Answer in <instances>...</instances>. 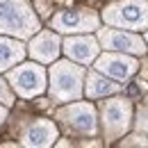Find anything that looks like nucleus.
<instances>
[{
	"mask_svg": "<svg viewBox=\"0 0 148 148\" xmlns=\"http://www.w3.org/2000/svg\"><path fill=\"white\" fill-rule=\"evenodd\" d=\"M41 30L30 0H0V32L16 39H30Z\"/></svg>",
	"mask_w": 148,
	"mask_h": 148,
	"instance_id": "nucleus-1",
	"label": "nucleus"
},
{
	"mask_svg": "<svg viewBox=\"0 0 148 148\" xmlns=\"http://www.w3.org/2000/svg\"><path fill=\"white\" fill-rule=\"evenodd\" d=\"M48 93L55 103H71L80 100L84 93V66L77 62H55L50 66V82Z\"/></svg>",
	"mask_w": 148,
	"mask_h": 148,
	"instance_id": "nucleus-2",
	"label": "nucleus"
},
{
	"mask_svg": "<svg viewBox=\"0 0 148 148\" xmlns=\"http://www.w3.org/2000/svg\"><path fill=\"white\" fill-rule=\"evenodd\" d=\"M103 21L121 30H148V2L116 0L103 9Z\"/></svg>",
	"mask_w": 148,
	"mask_h": 148,
	"instance_id": "nucleus-3",
	"label": "nucleus"
},
{
	"mask_svg": "<svg viewBox=\"0 0 148 148\" xmlns=\"http://www.w3.org/2000/svg\"><path fill=\"white\" fill-rule=\"evenodd\" d=\"M46 69L37 62H25L18 66H12L7 71V82L21 98H37L46 91Z\"/></svg>",
	"mask_w": 148,
	"mask_h": 148,
	"instance_id": "nucleus-4",
	"label": "nucleus"
},
{
	"mask_svg": "<svg viewBox=\"0 0 148 148\" xmlns=\"http://www.w3.org/2000/svg\"><path fill=\"white\" fill-rule=\"evenodd\" d=\"M100 119H103V134L107 141L121 139L130 130L132 123V103L128 98H110L100 105Z\"/></svg>",
	"mask_w": 148,
	"mask_h": 148,
	"instance_id": "nucleus-5",
	"label": "nucleus"
},
{
	"mask_svg": "<svg viewBox=\"0 0 148 148\" xmlns=\"http://www.w3.org/2000/svg\"><path fill=\"white\" fill-rule=\"evenodd\" d=\"M55 119L66 130H71L75 134H89V137H93L98 132V116H96V107L91 103L64 105V107L57 110Z\"/></svg>",
	"mask_w": 148,
	"mask_h": 148,
	"instance_id": "nucleus-6",
	"label": "nucleus"
},
{
	"mask_svg": "<svg viewBox=\"0 0 148 148\" xmlns=\"http://www.w3.org/2000/svg\"><path fill=\"white\" fill-rule=\"evenodd\" d=\"M50 27L59 34H87L100 27V16L93 9H62L53 16Z\"/></svg>",
	"mask_w": 148,
	"mask_h": 148,
	"instance_id": "nucleus-7",
	"label": "nucleus"
},
{
	"mask_svg": "<svg viewBox=\"0 0 148 148\" xmlns=\"http://www.w3.org/2000/svg\"><path fill=\"white\" fill-rule=\"evenodd\" d=\"M98 43L105 48V50H119V53H128V55H144L146 53V41L139 37V34H132V32H123L121 27L114 30V27H98Z\"/></svg>",
	"mask_w": 148,
	"mask_h": 148,
	"instance_id": "nucleus-8",
	"label": "nucleus"
},
{
	"mask_svg": "<svg viewBox=\"0 0 148 148\" xmlns=\"http://www.w3.org/2000/svg\"><path fill=\"white\" fill-rule=\"evenodd\" d=\"M139 62L134 57H130L128 53H119V50H107L100 57H96V71L103 75H107L112 80H130L132 75L137 73Z\"/></svg>",
	"mask_w": 148,
	"mask_h": 148,
	"instance_id": "nucleus-9",
	"label": "nucleus"
},
{
	"mask_svg": "<svg viewBox=\"0 0 148 148\" xmlns=\"http://www.w3.org/2000/svg\"><path fill=\"white\" fill-rule=\"evenodd\" d=\"M57 139V125L48 119H34L32 123H27L23 134H21V144L30 148H48L53 146Z\"/></svg>",
	"mask_w": 148,
	"mask_h": 148,
	"instance_id": "nucleus-10",
	"label": "nucleus"
},
{
	"mask_svg": "<svg viewBox=\"0 0 148 148\" xmlns=\"http://www.w3.org/2000/svg\"><path fill=\"white\" fill-rule=\"evenodd\" d=\"M59 50H62V39L57 37L55 32H48V30L34 34L32 41H30V46H27L30 57L37 59V62H41V64L55 62L57 55H59Z\"/></svg>",
	"mask_w": 148,
	"mask_h": 148,
	"instance_id": "nucleus-11",
	"label": "nucleus"
},
{
	"mask_svg": "<svg viewBox=\"0 0 148 148\" xmlns=\"http://www.w3.org/2000/svg\"><path fill=\"white\" fill-rule=\"evenodd\" d=\"M62 50L66 53V57H71L77 64H91V62H96V57H98L100 43H98V39L89 37V34L69 37L62 43Z\"/></svg>",
	"mask_w": 148,
	"mask_h": 148,
	"instance_id": "nucleus-12",
	"label": "nucleus"
},
{
	"mask_svg": "<svg viewBox=\"0 0 148 148\" xmlns=\"http://www.w3.org/2000/svg\"><path fill=\"white\" fill-rule=\"evenodd\" d=\"M121 91V84H116L112 77L103 73H87V84H84V93L89 98H105V96H112V93Z\"/></svg>",
	"mask_w": 148,
	"mask_h": 148,
	"instance_id": "nucleus-13",
	"label": "nucleus"
},
{
	"mask_svg": "<svg viewBox=\"0 0 148 148\" xmlns=\"http://www.w3.org/2000/svg\"><path fill=\"white\" fill-rule=\"evenodd\" d=\"M25 53H27V48L21 41L0 37V73L2 71H9L12 66H16L18 62H23Z\"/></svg>",
	"mask_w": 148,
	"mask_h": 148,
	"instance_id": "nucleus-14",
	"label": "nucleus"
},
{
	"mask_svg": "<svg viewBox=\"0 0 148 148\" xmlns=\"http://www.w3.org/2000/svg\"><path fill=\"white\" fill-rule=\"evenodd\" d=\"M134 125H137V132H146V134H148V100H146V105L139 107Z\"/></svg>",
	"mask_w": 148,
	"mask_h": 148,
	"instance_id": "nucleus-15",
	"label": "nucleus"
},
{
	"mask_svg": "<svg viewBox=\"0 0 148 148\" xmlns=\"http://www.w3.org/2000/svg\"><path fill=\"white\" fill-rule=\"evenodd\" d=\"M0 105H7V107H12L14 105V93L9 89V84L0 77Z\"/></svg>",
	"mask_w": 148,
	"mask_h": 148,
	"instance_id": "nucleus-16",
	"label": "nucleus"
},
{
	"mask_svg": "<svg viewBox=\"0 0 148 148\" xmlns=\"http://www.w3.org/2000/svg\"><path fill=\"white\" fill-rule=\"evenodd\" d=\"M121 146H148V137H144V134L137 132V134H132L128 139H123Z\"/></svg>",
	"mask_w": 148,
	"mask_h": 148,
	"instance_id": "nucleus-17",
	"label": "nucleus"
},
{
	"mask_svg": "<svg viewBox=\"0 0 148 148\" xmlns=\"http://www.w3.org/2000/svg\"><path fill=\"white\" fill-rule=\"evenodd\" d=\"M5 119H7V105H0V125L5 123Z\"/></svg>",
	"mask_w": 148,
	"mask_h": 148,
	"instance_id": "nucleus-18",
	"label": "nucleus"
},
{
	"mask_svg": "<svg viewBox=\"0 0 148 148\" xmlns=\"http://www.w3.org/2000/svg\"><path fill=\"white\" fill-rule=\"evenodd\" d=\"M146 41H148V32H146Z\"/></svg>",
	"mask_w": 148,
	"mask_h": 148,
	"instance_id": "nucleus-19",
	"label": "nucleus"
}]
</instances>
